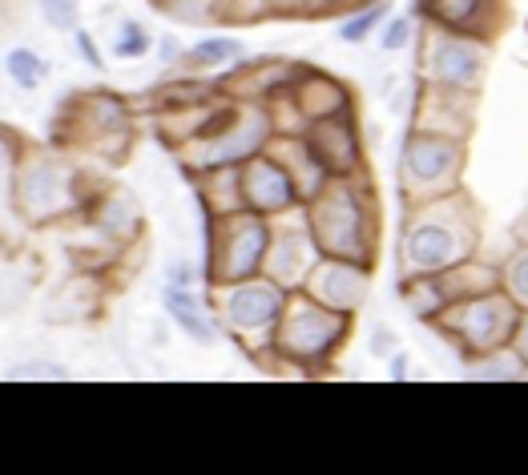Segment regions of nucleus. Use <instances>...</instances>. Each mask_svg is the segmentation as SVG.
<instances>
[{"instance_id": "f257e3e1", "label": "nucleus", "mask_w": 528, "mask_h": 475, "mask_svg": "<svg viewBox=\"0 0 528 475\" xmlns=\"http://www.w3.org/2000/svg\"><path fill=\"white\" fill-rule=\"evenodd\" d=\"M311 238L331 258L363 262L367 234H363V206L347 182H327L311 206Z\"/></svg>"}, {"instance_id": "f03ea898", "label": "nucleus", "mask_w": 528, "mask_h": 475, "mask_svg": "<svg viewBox=\"0 0 528 475\" xmlns=\"http://www.w3.org/2000/svg\"><path fill=\"white\" fill-rule=\"evenodd\" d=\"M343 327L347 314L327 310L315 298H295L279 314V351L299 363H315L343 339Z\"/></svg>"}, {"instance_id": "7ed1b4c3", "label": "nucleus", "mask_w": 528, "mask_h": 475, "mask_svg": "<svg viewBox=\"0 0 528 475\" xmlns=\"http://www.w3.org/2000/svg\"><path fill=\"white\" fill-rule=\"evenodd\" d=\"M516 302L512 294H472L460 306H452L448 314V327L468 343V351H496L500 343H508L516 335Z\"/></svg>"}, {"instance_id": "20e7f679", "label": "nucleus", "mask_w": 528, "mask_h": 475, "mask_svg": "<svg viewBox=\"0 0 528 475\" xmlns=\"http://www.w3.org/2000/svg\"><path fill=\"white\" fill-rule=\"evenodd\" d=\"M271 137V117L258 109H242V113H226V129L210 133L198 141L194 162L206 170H234L238 162L254 157Z\"/></svg>"}, {"instance_id": "39448f33", "label": "nucleus", "mask_w": 528, "mask_h": 475, "mask_svg": "<svg viewBox=\"0 0 528 475\" xmlns=\"http://www.w3.org/2000/svg\"><path fill=\"white\" fill-rule=\"evenodd\" d=\"M271 250V230L262 226V214L230 218L222 238L214 242V278L218 282H242L250 278Z\"/></svg>"}, {"instance_id": "423d86ee", "label": "nucleus", "mask_w": 528, "mask_h": 475, "mask_svg": "<svg viewBox=\"0 0 528 475\" xmlns=\"http://www.w3.org/2000/svg\"><path fill=\"white\" fill-rule=\"evenodd\" d=\"M238 186H242V202L254 214H283L299 198V182L291 178V170L279 162V157H267L262 149L254 157H246V170H242Z\"/></svg>"}, {"instance_id": "0eeeda50", "label": "nucleus", "mask_w": 528, "mask_h": 475, "mask_svg": "<svg viewBox=\"0 0 528 475\" xmlns=\"http://www.w3.org/2000/svg\"><path fill=\"white\" fill-rule=\"evenodd\" d=\"M428 69L440 89H476L484 77V49L468 33H444L428 45Z\"/></svg>"}, {"instance_id": "6e6552de", "label": "nucleus", "mask_w": 528, "mask_h": 475, "mask_svg": "<svg viewBox=\"0 0 528 475\" xmlns=\"http://www.w3.org/2000/svg\"><path fill=\"white\" fill-rule=\"evenodd\" d=\"M283 306H287V294H283L279 282H267V286H246V282H238L226 294V302H222L226 323L234 331H267L271 323H279Z\"/></svg>"}, {"instance_id": "1a4fd4ad", "label": "nucleus", "mask_w": 528, "mask_h": 475, "mask_svg": "<svg viewBox=\"0 0 528 475\" xmlns=\"http://www.w3.org/2000/svg\"><path fill=\"white\" fill-rule=\"evenodd\" d=\"M311 298L323 302L327 310L351 314L367 298V274H363V266L347 262V258H331L323 266H311Z\"/></svg>"}, {"instance_id": "9d476101", "label": "nucleus", "mask_w": 528, "mask_h": 475, "mask_svg": "<svg viewBox=\"0 0 528 475\" xmlns=\"http://www.w3.org/2000/svg\"><path fill=\"white\" fill-rule=\"evenodd\" d=\"M404 170L420 186L448 182L460 170V145L440 133H412L404 145Z\"/></svg>"}, {"instance_id": "9b49d317", "label": "nucleus", "mask_w": 528, "mask_h": 475, "mask_svg": "<svg viewBox=\"0 0 528 475\" xmlns=\"http://www.w3.org/2000/svg\"><path fill=\"white\" fill-rule=\"evenodd\" d=\"M307 149L319 157V166L327 174H347L355 162H359V137H355V125L347 121V113H327V117H315V129L307 137Z\"/></svg>"}, {"instance_id": "f8f14e48", "label": "nucleus", "mask_w": 528, "mask_h": 475, "mask_svg": "<svg viewBox=\"0 0 528 475\" xmlns=\"http://www.w3.org/2000/svg\"><path fill=\"white\" fill-rule=\"evenodd\" d=\"M460 254H464L460 238H456L448 226H440V222H420V226L408 230V238H404V258H408V266L420 270V274H436V270L460 262Z\"/></svg>"}, {"instance_id": "ddd939ff", "label": "nucleus", "mask_w": 528, "mask_h": 475, "mask_svg": "<svg viewBox=\"0 0 528 475\" xmlns=\"http://www.w3.org/2000/svg\"><path fill=\"white\" fill-rule=\"evenodd\" d=\"M311 250H315V238L307 234H283V238H271V250H267V266H271V278L279 282H303V274H311Z\"/></svg>"}, {"instance_id": "4468645a", "label": "nucleus", "mask_w": 528, "mask_h": 475, "mask_svg": "<svg viewBox=\"0 0 528 475\" xmlns=\"http://www.w3.org/2000/svg\"><path fill=\"white\" fill-rule=\"evenodd\" d=\"M166 310H170V319H174L194 343H218V327L210 323V314L202 310V302H198L194 290L170 286V290H166Z\"/></svg>"}, {"instance_id": "2eb2a0df", "label": "nucleus", "mask_w": 528, "mask_h": 475, "mask_svg": "<svg viewBox=\"0 0 528 475\" xmlns=\"http://www.w3.org/2000/svg\"><path fill=\"white\" fill-rule=\"evenodd\" d=\"M424 9L448 33H472V25L484 13V0H424Z\"/></svg>"}, {"instance_id": "dca6fc26", "label": "nucleus", "mask_w": 528, "mask_h": 475, "mask_svg": "<svg viewBox=\"0 0 528 475\" xmlns=\"http://www.w3.org/2000/svg\"><path fill=\"white\" fill-rule=\"evenodd\" d=\"M299 105L307 117H327V113H339L343 109V89L339 81H327V77H315L311 85L299 89Z\"/></svg>"}, {"instance_id": "f3484780", "label": "nucleus", "mask_w": 528, "mask_h": 475, "mask_svg": "<svg viewBox=\"0 0 528 475\" xmlns=\"http://www.w3.org/2000/svg\"><path fill=\"white\" fill-rule=\"evenodd\" d=\"M238 53H242V45H238V41L214 37V41H202V45H194L186 61H190V65H198V69H218V65H230V61H238Z\"/></svg>"}, {"instance_id": "a211bd4d", "label": "nucleus", "mask_w": 528, "mask_h": 475, "mask_svg": "<svg viewBox=\"0 0 528 475\" xmlns=\"http://www.w3.org/2000/svg\"><path fill=\"white\" fill-rule=\"evenodd\" d=\"M9 73H13V81H17V85L37 89V85H41V77H45L49 69H45V61H41L33 49H13V53H9Z\"/></svg>"}, {"instance_id": "6ab92c4d", "label": "nucleus", "mask_w": 528, "mask_h": 475, "mask_svg": "<svg viewBox=\"0 0 528 475\" xmlns=\"http://www.w3.org/2000/svg\"><path fill=\"white\" fill-rule=\"evenodd\" d=\"M383 17H387V5H383V0H375L371 9L355 13V17L339 29V37H343V41H363V37H371V33H375V25H379Z\"/></svg>"}, {"instance_id": "aec40b11", "label": "nucleus", "mask_w": 528, "mask_h": 475, "mask_svg": "<svg viewBox=\"0 0 528 475\" xmlns=\"http://www.w3.org/2000/svg\"><path fill=\"white\" fill-rule=\"evenodd\" d=\"M504 286H508V294H512L516 306H528V246L508 262V270H504Z\"/></svg>"}, {"instance_id": "412c9836", "label": "nucleus", "mask_w": 528, "mask_h": 475, "mask_svg": "<svg viewBox=\"0 0 528 475\" xmlns=\"http://www.w3.org/2000/svg\"><path fill=\"white\" fill-rule=\"evenodd\" d=\"M150 49V37L138 21H121V33H117V57H142Z\"/></svg>"}, {"instance_id": "4be33fe9", "label": "nucleus", "mask_w": 528, "mask_h": 475, "mask_svg": "<svg viewBox=\"0 0 528 475\" xmlns=\"http://www.w3.org/2000/svg\"><path fill=\"white\" fill-rule=\"evenodd\" d=\"M41 9L53 29H77V0H41Z\"/></svg>"}, {"instance_id": "5701e85b", "label": "nucleus", "mask_w": 528, "mask_h": 475, "mask_svg": "<svg viewBox=\"0 0 528 475\" xmlns=\"http://www.w3.org/2000/svg\"><path fill=\"white\" fill-rule=\"evenodd\" d=\"M408 41H412V21H408V17H395L391 29L383 33V45H387V49H404Z\"/></svg>"}, {"instance_id": "b1692460", "label": "nucleus", "mask_w": 528, "mask_h": 475, "mask_svg": "<svg viewBox=\"0 0 528 475\" xmlns=\"http://www.w3.org/2000/svg\"><path fill=\"white\" fill-rule=\"evenodd\" d=\"M13 375H17V379H61L65 371L53 367V363H25V367H17Z\"/></svg>"}, {"instance_id": "393cba45", "label": "nucleus", "mask_w": 528, "mask_h": 475, "mask_svg": "<svg viewBox=\"0 0 528 475\" xmlns=\"http://www.w3.org/2000/svg\"><path fill=\"white\" fill-rule=\"evenodd\" d=\"M512 343H516V351H520V359L528 363V314H524V319L516 323V335H512Z\"/></svg>"}, {"instance_id": "a878e982", "label": "nucleus", "mask_w": 528, "mask_h": 475, "mask_svg": "<svg viewBox=\"0 0 528 475\" xmlns=\"http://www.w3.org/2000/svg\"><path fill=\"white\" fill-rule=\"evenodd\" d=\"M77 45H81V53H85V61H89L93 69H101V57H97V49H93V41H89V33H77Z\"/></svg>"}, {"instance_id": "bb28decb", "label": "nucleus", "mask_w": 528, "mask_h": 475, "mask_svg": "<svg viewBox=\"0 0 528 475\" xmlns=\"http://www.w3.org/2000/svg\"><path fill=\"white\" fill-rule=\"evenodd\" d=\"M516 238H520V242H524V246H528V214H524V218H520V222H516Z\"/></svg>"}]
</instances>
